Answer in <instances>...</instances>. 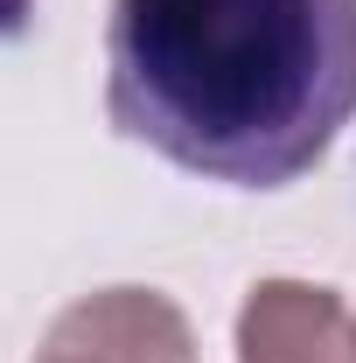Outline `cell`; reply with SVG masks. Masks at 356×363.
<instances>
[{"instance_id": "6da1fadb", "label": "cell", "mask_w": 356, "mask_h": 363, "mask_svg": "<svg viewBox=\"0 0 356 363\" xmlns=\"http://www.w3.org/2000/svg\"><path fill=\"white\" fill-rule=\"evenodd\" d=\"M105 112L223 189H287L356 119V0H112Z\"/></svg>"}, {"instance_id": "7a4b0ae2", "label": "cell", "mask_w": 356, "mask_h": 363, "mask_svg": "<svg viewBox=\"0 0 356 363\" xmlns=\"http://www.w3.org/2000/svg\"><path fill=\"white\" fill-rule=\"evenodd\" d=\"M35 363H196V328L154 286H105L49 321Z\"/></svg>"}, {"instance_id": "3957f363", "label": "cell", "mask_w": 356, "mask_h": 363, "mask_svg": "<svg viewBox=\"0 0 356 363\" xmlns=\"http://www.w3.org/2000/svg\"><path fill=\"white\" fill-rule=\"evenodd\" d=\"M238 363H356V308L335 286L259 279L238 308Z\"/></svg>"}]
</instances>
